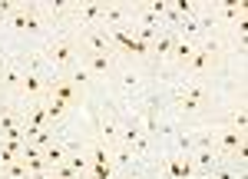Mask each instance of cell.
<instances>
[{"label":"cell","instance_id":"obj_1","mask_svg":"<svg viewBox=\"0 0 248 179\" xmlns=\"http://www.w3.org/2000/svg\"><path fill=\"white\" fill-rule=\"evenodd\" d=\"M40 50H43V57L50 63L53 77H70L79 66V40H77V33H70V30L50 33V37L40 43Z\"/></svg>","mask_w":248,"mask_h":179},{"label":"cell","instance_id":"obj_2","mask_svg":"<svg viewBox=\"0 0 248 179\" xmlns=\"http://www.w3.org/2000/svg\"><path fill=\"white\" fill-rule=\"evenodd\" d=\"M79 66L93 80H109L119 70V57H106V53H79Z\"/></svg>","mask_w":248,"mask_h":179},{"label":"cell","instance_id":"obj_3","mask_svg":"<svg viewBox=\"0 0 248 179\" xmlns=\"http://www.w3.org/2000/svg\"><path fill=\"white\" fill-rule=\"evenodd\" d=\"M96 143L106 146V149L119 146V113L103 110V113L96 116Z\"/></svg>","mask_w":248,"mask_h":179},{"label":"cell","instance_id":"obj_4","mask_svg":"<svg viewBox=\"0 0 248 179\" xmlns=\"http://www.w3.org/2000/svg\"><path fill=\"white\" fill-rule=\"evenodd\" d=\"M139 136H142V126H139L136 110H129V113H119V146H133Z\"/></svg>","mask_w":248,"mask_h":179},{"label":"cell","instance_id":"obj_5","mask_svg":"<svg viewBox=\"0 0 248 179\" xmlns=\"http://www.w3.org/2000/svg\"><path fill=\"white\" fill-rule=\"evenodd\" d=\"M43 159H46V166H50V169H53V166H63V163H66V149H63L60 136L53 139V143H50L46 149H43Z\"/></svg>","mask_w":248,"mask_h":179},{"label":"cell","instance_id":"obj_6","mask_svg":"<svg viewBox=\"0 0 248 179\" xmlns=\"http://www.w3.org/2000/svg\"><path fill=\"white\" fill-rule=\"evenodd\" d=\"M3 176L7 179H30V169H27L23 159H17V163H10V166H3Z\"/></svg>","mask_w":248,"mask_h":179},{"label":"cell","instance_id":"obj_7","mask_svg":"<svg viewBox=\"0 0 248 179\" xmlns=\"http://www.w3.org/2000/svg\"><path fill=\"white\" fill-rule=\"evenodd\" d=\"M10 10H14V0H0V27H3V20L10 17Z\"/></svg>","mask_w":248,"mask_h":179},{"label":"cell","instance_id":"obj_8","mask_svg":"<svg viewBox=\"0 0 248 179\" xmlns=\"http://www.w3.org/2000/svg\"><path fill=\"white\" fill-rule=\"evenodd\" d=\"M0 179H7V176H3V169H0Z\"/></svg>","mask_w":248,"mask_h":179},{"label":"cell","instance_id":"obj_9","mask_svg":"<svg viewBox=\"0 0 248 179\" xmlns=\"http://www.w3.org/2000/svg\"><path fill=\"white\" fill-rule=\"evenodd\" d=\"M46 179H53V176H46Z\"/></svg>","mask_w":248,"mask_h":179}]
</instances>
